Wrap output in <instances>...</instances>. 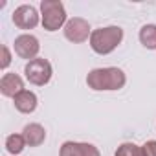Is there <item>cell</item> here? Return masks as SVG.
<instances>
[{
    "label": "cell",
    "mask_w": 156,
    "mask_h": 156,
    "mask_svg": "<svg viewBox=\"0 0 156 156\" xmlns=\"http://www.w3.org/2000/svg\"><path fill=\"white\" fill-rule=\"evenodd\" d=\"M121 41H123V30L119 26L99 28V30H94L90 35V48L99 55H107L114 51L121 44Z\"/></svg>",
    "instance_id": "cell-2"
},
{
    "label": "cell",
    "mask_w": 156,
    "mask_h": 156,
    "mask_svg": "<svg viewBox=\"0 0 156 156\" xmlns=\"http://www.w3.org/2000/svg\"><path fill=\"white\" fill-rule=\"evenodd\" d=\"M0 51H2V61H0V68H8V66H9V62H11V55H9L8 46L4 44L2 48H0Z\"/></svg>",
    "instance_id": "cell-16"
},
{
    "label": "cell",
    "mask_w": 156,
    "mask_h": 156,
    "mask_svg": "<svg viewBox=\"0 0 156 156\" xmlns=\"http://www.w3.org/2000/svg\"><path fill=\"white\" fill-rule=\"evenodd\" d=\"M24 90V81L22 77L15 72L11 73H4L2 79H0V92L6 98H15L17 94H20Z\"/></svg>",
    "instance_id": "cell-9"
},
{
    "label": "cell",
    "mask_w": 156,
    "mask_h": 156,
    "mask_svg": "<svg viewBox=\"0 0 156 156\" xmlns=\"http://www.w3.org/2000/svg\"><path fill=\"white\" fill-rule=\"evenodd\" d=\"M24 73H26V79L35 85V87H44L50 83L51 79V64L46 61V59H33L26 64L24 68Z\"/></svg>",
    "instance_id": "cell-4"
},
{
    "label": "cell",
    "mask_w": 156,
    "mask_h": 156,
    "mask_svg": "<svg viewBox=\"0 0 156 156\" xmlns=\"http://www.w3.org/2000/svg\"><path fill=\"white\" fill-rule=\"evenodd\" d=\"M22 136H24V140H26V143H28L30 147H39V145L44 143V140H46V130H44V127L39 125V123H30V125L24 127Z\"/></svg>",
    "instance_id": "cell-11"
},
{
    "label": "cell",
    "mask_w": 156,
    "mask_h": 156,
    "mask_svg": "<svg viewBox=\"0 0 156 156\" xmlns=\"http://www.w3.org/2000/svg\"><path fill=\"white\" fill-rule=\"evenodd\" d=\"M140 42L147 50H156V24H145L140 30Z\"/></svg>",
    "instance_id": "cell-12"
},
{
    "label": "cell",
    "mask_w": 156,
    "mask_h": 156,
    "mask_svg": "<svg viewBox=\"0 0 156 156\" xmlns=\"http://www.w3.org/2000/svg\"><path fill=\"white\" fill-rule=\"evenodd\" d=\"M26 145H28V143H26V140H24L22 134H11V136L6 138V149H8L13 156L20 154Z\"/></svg>",
    "instance_id": "cell-13"
},
{
    "label": "cell",
    "mask_w": 156,
    "mask_h": 156,
    "mask_svg": "<svg viewBox=\"0 0 156 156\" xmlns=\"http://www.w3.org/2000/svg\"><path fill=\"white\" fill-rule=\"evenodd\" d=\"M59 156H101L98 147L92 143H81V141H64Z\"/></svg>",
    "instance_id": "cell-8"
},
{
    "label": "cell",
    "mask_w": 156,
    "mask_h": 156,
    "mask_svg": "<svg viewBox=\"0 0 156 156\" xmlns=\"http://www.w3.org/2000/svg\"><path fill=\"white\" fill-rule=\"evenodd\" d=\"M13 24L20 30H33L39 24V13L33 6H19L13 11Z\"/></svg>",
    "instance_id": "cell-7"
},
{
    "label": "cell",
    "mask_w": 156,
    "mask_h": 156,
    "mask_svg": "<svg viewBox=\"0 0 156 156\" xmlns=\"http://www.w3.org/2000/svg\"><path fill=\"white\" fill-rule=\"evenodd\" d=\"M116 156H143V152L136 143H121L116 151Z\"/></svg>",
    "instance_id": "cell-14"
},
{
    "label": "cell",
    "mask_w": 156,
    "mask_h": 156,
    "mask_svg": "<svg viewBox=\"0 0 156 156\" xmlns=\"http://www.w3.org/2000/svg\"><path fill=\"white\" fill-rule=\"evenodd\" d=\"M90 35H92L90 24H88L85 19H81V17H73V19H70V20L64 24V37H66L70 42H73V44L85 42Z\"/></svg>",
    "instance_id": "cell-5"
},
{
    "label": "cell",
    "mask_w": 156,
    "mask_h": 156,
    "mask_svg": "<svg viewBox=\"0 0 156 156\" xmlns=\"http://www.w3.org/2000/svg\"><path fill=\"white\" fill-rule=\"evenodd\" d=\"M41 11H42V26L46 31H57L66 22V11L61 0H42Z\"/></svg>",
    "instance_id": "cell-3"
},
{
    "label": "cell",
    "mask_w": 156,
    "mask_h": 156,
    "mask_svg": "<svg viewBox=\"0 0 156 156\" xmlns=\"http://www.w3.org/2000/svg\"><path fill=\"white\" fill-rule=\"evenodd\" d=\"M141 152H143V156H156V141L154 140L145 141L141 145Z\"/></svg>",
    "instance_id": "cell-15"
},
{
    "label": "cell",
    "mask_w": 156,
    "mask_h": 156,
    "mask_svg": "<svg viewBox=\"0 0 156 156\" xmlns=\"http://www.w3.org/2000/svg\"><path fill=\"white\" fill-rule=\"evenodd\" d=\"M15 53L20 57V59H28V61H33L37 59V53L41 50V44H39V39L33 37V35H20L15 39Z\"/></svg>",
    "instance_id": "cell-6"
},
{
    "label": "cell",
    "mask_w": 156,
    "mask_h": 156,
    "mask_svg": "<svg viewBox=\"0 0 156 156\" xmlns=\"http://www.w3.org/2000/svg\"><path fill=\"white\" fill-rule=\"evenodd\" d=\"M127 83L125 72L121 68H96L87 75V85L92 90H119Z\"/></svg>",
    "instance_id": "cell-1"
},
{
    "label": "cell",
    "mask_w": 156,
    "mask_h": 156,
    "mask_svg": "<svg viewBox=\"0 0 156 156\" xmlns=\"http://www.w3.org/2000/svg\"><path fill=\"white\" fill-rule=\"evenodd\" d=\"M13 103H15V108L22 114H31L35 108H37V96L30 90H22L20 94H17L13 98Z\"/></svg>",
    "instance_id": "cell-10"
}]
</instances>
